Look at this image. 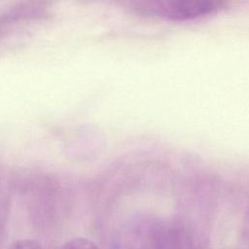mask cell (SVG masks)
I'll use <instances>...</instances> for the list:
<instances>
[{"label": "cell", "instance_id": "obj_2", "mask_svg": "<svg viewBox=\"0 0 249 249\" xmlns=\"http://www.w3.org/2000/svg\"><path fill=\"white\" fill-rule=\"evenodd\" d=\"M60 249H100L93 241L84 238L76 237L71 240H68L62 245Z\"/></svg>", "mask_w": 249, "mask_h": 249}, {"label": "cell", "instance_id": "obj_3", "mask_svg": "<svg viewBox=\"0 0 249 249\" xmlns=\"http://www.w3.org/2000/svg\"><path fill=\"white\" fill-rule=\"evenodd\" d=\"M8 249H44V248L35 240L19 239L13 242Z\"/></svg>", "mask_w": 249, "mask_h": 249}, {"label": "cell", "instance_id": "obj_1", "mask_svg": "<svg viewBox=\"0 0 249 249\" xmlns=\"http://www.w3.org/2000/svg\"><path fill=\"white\" fill-rule=\"evenodd\" d=\"M230 0H133L134 9L142 15L186 21L222 11Z\"/></svg>", "mask_w": 249, "mask_h": 249}]
</instances>
